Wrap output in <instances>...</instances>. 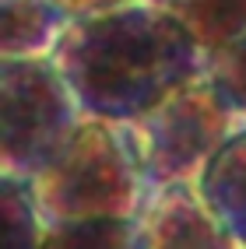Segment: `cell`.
<instances>
[{"mask_svg": "<svg viewBox=\"0 0 246 249\" xmlns=\"http://www.w3.org/2000/svg\"><path fill=\"white\" fill-rule=\"evenodd\" d=\"M85 116L134 120L204 71V49L169 4L134 0L74 18L53 46Z\"/></svg>", "mask_w": 246, "mask_h": 249, "instance_id": "1", "label": "cell"}, {"mask_svg": "<svg viewBox=\"0 0 246 249\" xmlns=\"http://www.w3.org/2000/svg\"><path fill=\"white\" fill-rule=\"evenodd\" d=\"M46 225L77 218H134L148 190L130 126L85 116L63 147L32 176Z\"/></svg>", "mask_w": 246, "mask_h": 249, "instance_id": "2", "label": "cell"}, {"mask_svg": "<svg viewBox=\"0 0 246 249\" xmlns=\"http://www.w3.org/2000/svg\"><path fill=\"white\" fill-rule=\"evenodd\" d=\"M239 123L246 120L232 112L204 71L172 88L141 116L127 120L148 186L172 179H201L211 155Z\"/></svg>", "mask_w": 246, "mask_h": 249, "instance_id": "3", "label": "cell"}, {"mask_svg": "<svg viewBox=\"0 0 246 249\" xmlns=\"http://www.w3.org/2000/svg\"><path fill=\"white\" fill-rule=\"evenodd\" d=\"M0 120V172L32 179L85 120V109L53 56H4Z\"/></svg>", "mask_w": 246, "mask_h": 249, "instance_id": "4", "label": "cell"}, {"mask_svg": "<svg viewBox=\"0 0 246 249\" xmlns=\"http://www.w3.org/2000/svg\"><path fill=\"white\" fill-rule=\"evenodd\" d=\"M236 249L218 214L208 207L201 179L148 186L134 211V249Z\"/></svg>", "mask_w": 246, "mask_h": 249, "instance_id": "5", "label": "cell"}, {"mask_svg": "<svg viewBox=\"0 0 246 249\" xmlns=\"http://www.w3.org/2000/svg\"><path fill=\"white\" fill-rule=\"evenodd\" d=\"M201 193L236 239V249H246V123H239L204 165Z\"/></svg>", "mask_w": 246, "mask_h": 249, "instance_id": "6", "label": "cell"}, {"mask_svg": "<svg viewBox=\"0 0 246 249\" xmlns=\"http://www.w3.org/2000/svg\"><path fill=\"white\" fill-rule=\"evenodd\" d=\"M71 18L53 0H0L4 56H49Z\"/></svg>", "mask_w": 246, "mask_h": 249, "instance_id": "7", "label": "cell"}, {"mask_svg": "<svg viewBox=\"0 0 246 249\" xmlns=\"http://www.w3.org/2000/svg\"><path fill=\"white\" fill-rule=\"evenodd\" d=\"M46 221L28 176L0 172V246L4 249H39Z\"/></svg>", "mask_w": 246, "mask_h": 249, "instance_id": "8", "label": "cell"}, {"mask_svg": "<svg viewBox=\"0 0 246 249\" xmlns=\"http://www.w3.org/2000/svg\"><path fill=\"white\" fill-rule=\"evenodd\" d=\"M201 49H215L246 28V0H172L169 4Z\"/></svg>", "mask_w": 246, "mask_h": 249, "instance_id": "9", "label": "cell"}, {"mask_svg": "<svg viewBox=\"0 0 246 249\" xmlns=\"http://www.w3.org/2000/svg\"><path fill=\"white\" fill-rule=\"evenodd\" d=\"M42 246H95V249H134V218H77L46 225Z\"/></svg>", "mask_w": 246, "mask_h": 249, "instance_id": "10", "label": "cell"}, {"mask_svg": "<svg viewBox=\"0 0 246 249\" xmlns=\"http://www.w3.org/2000/svg\"><path fill=\"white\" fill-rule=\"evenodd\" d=\"M204 74L232 112L246 120V28L215 49H204Z\"/></svg>", "mask_w": 246, "mask_h": 249, "instance_id": "11", "label": "cell"}, {"mask_svg": "<svg viewBox=\"0 0 246 249\" xmlns=\"http://www.w3.org/2000/svg\"><path fill=\"white\" fill-rule=\"evenodd\" d=\"M53 4L74 21V18H85V14H98V11H113V7L134 4V0H53Z\"/></svg>", "mask_w": 246, "mask_h": 249, "instance_id": "12", "label": "cell"}, {"mask_svg": "<svg viewBox=\"0 0 246 249\" xmlns=\"http://www.w3.org/2000/svg\"><path fill=\"white\" fill-rule=\"evenodd\" d=\"M155 4H172V0H155Z\"/></svg>", "mask_w": 246, "mask_h": 249, "instance_id": "13", "label": "cell"}]
</instances>
